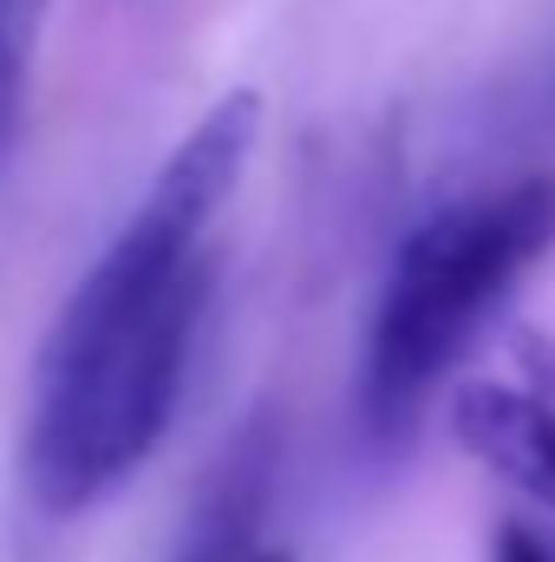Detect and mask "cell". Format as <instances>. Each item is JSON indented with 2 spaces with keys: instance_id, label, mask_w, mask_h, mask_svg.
Here are the masks:
<instances>
[{
  "instance_id": "cell-1",
  "label": "cell",
  "mask_w": 555,
  "mask_h": 562,
  "mask_svg": "<svg viewBox=\"0 0 555 562\" xmlns=\"http://www.w3.org/2000/svg\"><path fill=\"white\" fill-rule=\"evenodd\" d=\"M262 125V92H223L59 301L20 431V484L39 517H86L163 445L216 294L209 223L242 190Z\"/></svg>"
},
{
  "instance_id": "cell-2",
  "label": "cell",
  "mask_w": 555,
  "mask_h": 562,
  "mask_svg": "<svg viewBox=\"0 0 555 562\" xmlns=\"http://www.w3.org/2000/svg\"><path fill=\"white\" fill-rule=\"evenodd\" d=\"M550 249L555 177L543 170L438 203L399 236L360 353V425L380 451L412 438L444 373L477 347V334Z\"/></svg>"
},
{
  "instance_id": "cell-3",
  "label": "cell",
  "mask_w": 555,
  "mask_h": 562,
  "mask_svg": "<svg viewBox=\"0 0 555 562\" xmlns=\"http://www.w3.org/2000/svg\"><path fill=\"white\" fill-rule=\"evenodd\" d=\"M451 431L484 471L555 510V334H517L503 380H464Z\"/></svg>"
},
{
  "instance_id": "cell-4",
  "label": "cell",
  "mask_w": 555,
  "mask_h": 562,
  "mask_svg": "<svg viewBox=\"0 0 555 562\" xmlns=\"http://www.w3.org/2000/svg\"><path fill=\"white\" fill-rule=\"evenodd\" d=\"M275 458H281V431L275 419H249L216 458V471L203 477L177 550L170 562H256L262 543V517L275 497Z\"/></svg>"
},
{
  "instance_id": "cell-5",
  "label": "cell",
  "mask_w": 555,
  "mask_h": 562,
  "mask_svg": "<svg viewBox=\"0 0 555 562\" xmlns=\"http://www.w3.org/2000/svg\"><path fill=\"white\" fill-rule=\"evenodd\" d=\"M46 13H53V0H0V170L13 164V144L26 125V92H33Z\"/></svg>"
},
{
  "instance_id": "cell-6",
  "label": "cell",
  "mask_w": 555,
  "mask_h": 562,
  "mask_svg": "<svg viewBox=\"0 0 555 562\" xmlns=\"http://www.w3.org/2000/svg\"><path fill=\"white\" fill-rule=\"evenodd\" d=\"M490 562H555L550 543L530 530V524H503L497 530V550H490Z\"/></svg>"
},
{
  "instance_id": "cell-7",
  "label": "cell",
  "mask_w": 555,
  "mask_h": 562,
  "mask_svg": "<svg viewBox=\"0 0 555 562\" xmlns=\"http://www.w3.org/2000/svg\"><path fill=\"white\" fill-rule=\"evenodd\" d=\"M256 562H294V557H287V550H262Z\"/></svg>"
}]
</instances>
